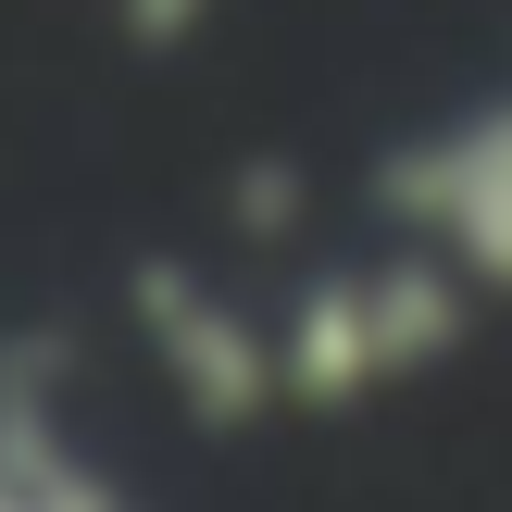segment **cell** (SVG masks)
<instances>
[{"mask_svg": "<svg viewBox=\"0 0 512 512\" xmlns=\"http://www.w3.org/2000/svg\"><path fill=\"white\" fill-rule=\"evenodd\" d=\"M375 213L400 238H425L463 288H512V88L463 100L425 138H400L375 163Z\"/></svg>", "mask_w": 512, "mask_h": 512, "instance_id": "7a4b0ae2", "label": "cell"}, {"mask_svg": "<svg viewBox=\"0 0 512 512\" xmlns=\"http://www.w3.org/2000/svg\"><path fill=\"white\" fill-rule=\"evenodd\" d=\"M63 350H0V475L25 488V512H138L88 450L63 438Z\"/></svg>", "mask_w": 512, "mask_h": 512, "instance_id": "277c9868", "label": "cell"}, {"mask_svg": "<svg viewBox=\"0 0 512 512\" xmlns=\"http://www.w3.org/2000/svg\"><path fill=\"white\" fill-rule=\"evenodd\" d=\"M200 13H213V0H125V38H138V50H188Z\"/></svg>", "mask_w": 512, "mask_h": 512, "instance_id": "5b68a950", "label": "cell"}, {"mask_svg": "<svg viewBox=\"0 0 512 512\" xmlns=\"http://www.w3.org/2000/svg\"><path fill=\"white\" fill-rule=\"evenodd\" d=\"M138 338L163 363V388L188 400L200 425H250L275 413V325L238 313V288H213L200 263H138Z\"/></svg>", "mask_w": 512, "mask_h": 512, "instance_id": "3957f363", "label": "cell"}, {"mask_svg": "<svg viewBox=\"0 0 512 512\" xmlns=\"http://www.w3.org/2000/svg\"><path fill=\"white\" fill-rule=\"evenodd\" d=\"M463 300L475 288L425 238L400 250V263L313 275V288L288 300V325H275V400H300V413H350V400H375V388L438 375L450 350H463Z\"/></svg>", "mask_w": 512, "mask_h": 512, "instance_id": "6da1fadb", "label": "cell"}, {"mask_svg": "<svg viewBox=\"0 0 512 512\" xmlns=\"http://www.w3.org/2000/svg\"><path fill=\"white\" fill-rule=\"evenodd\" d=\"M0 512H25V488H13V475H0Z\"/></svg>", "mask_w": 512, "mask_h": 512, "instance_id": "8992f818", "label": "cell"}]
</instances>
